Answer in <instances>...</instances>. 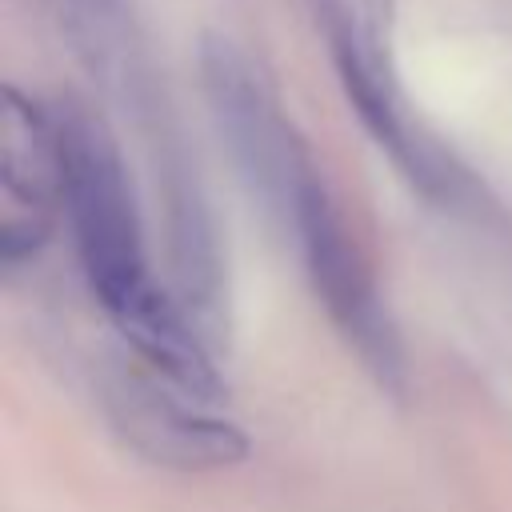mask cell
<instances>
[{"label": "cell", "mask_w": 512, "mask_h": 512, "mask_svg": "<svg viewBox=\"0 0 512 512\" xmlns=\"http://www.w3.org/2000/svg\"><path fill=\"white\" fill-rule=\"evenodd\" d=\"M4 220H0V264L16 268L40 256L52 240L56 208H64V148L60 112L4 88Z\"/></svg>", "instance_id": "5b68a950"}, {"label": "cell", "mask_w": 512, "mask_h": 512, "mask_svg": "<svg viewBox=\"0 0 512 512\" xmlns=\"http://www.w3.org/2000/svg\"><path fill=\"white\" fill-rule=\"evenodd\" d=\"M52 16L60 20L64 36L72 40L76 56L96 72H112L124 56L128 40V12L124 0H48Z\"/></svg>", "instance_id": "52a82bcc"}, {"label": "cell", "mask_w": 512, "mask_h": 512, "mask_svg": "<svg viewBox=\"0 0 512 512\" xmlns=\"http://www.w3.org/2000/svg\"><path fill=\"white\" fill-rule=\"evenodd\" d=\"M288 228L304 252L308 280H312L320 304L328 308L336 332L348 340V348L364 360V368L384 388L400 392L408 380L400 328L372 280V268L364 264L356 240L348 236V224H344L324 176L316 172V164H308V172L300 176V184L292 192Z\"/></svg>", "instance_id": "7a4b0ae2"}, {"label": "cell", "mask_w": 512, "mask_h": 512, "mask_svg": "<svg viewBox=\"0 0 512 512\" xmlns=\"http://www.w3.org/2000/svg\"><path fill=\"white\" fill-rule=\"evenodd\" d=\"M204 88L212 104V120L232 152V164L240 168L252 196L268 204L280 220L292 212V192L300 176L308 172L312 156L292 132V124L280 116L276 100L252 72V64L224 40L204 48Z\"/></svg>", "instance_id": "3957f363"}, {"label": "cell", "mask_w": 512, "mask_h": 512, "mask_svg": "<svg viewBox=\"0 0 512 512\" xmlns=\"http://www.w3.org/2000/svg\"><path fill=\"white\" fill-rule=\"evenodd\" d=\"M200 404L160 372H112L104 384L108 424L136 456L172 472H216L248 460V432Z\"/></svg>", "instance_id": "277c9868"}, {"label": "cell", "mask_w": 512, "mask_h": 512, "mask_svg": "<svg viewBox=\"0 0 512 512\" xmlns=\"http://www.w3.org/2000/svg\"><path fill=\"white\" fill-rule=\"evenodd\" d=\"M332 52H336V68H340V84L360 116V124L372 132V140L392 156V164L412 180V188H420L424 196L448 200L452 196V176L448 168L412 136L400 100L380 68V60L364 48V40L356 32H336L332 36Z\"/></svg>", "instance_id": "8992f818"}, {"label": "cell", "mask_w": 512, "mask_h": 512, "mask_svg": "<svg viewBox=\"0 0 512 512\" xmlns=\"http://www.w3.org/2000/svg\"><path fill=\"white\" fill-rule=\"evenodd\" d=\"M56 112L64 148V212L76 236L80 268L112 324L124 332L172 292H164L148 272L140 208L112 136L80 108Z\"/></svg>", "instance_id": "6da1fadb"}]
</instances>
